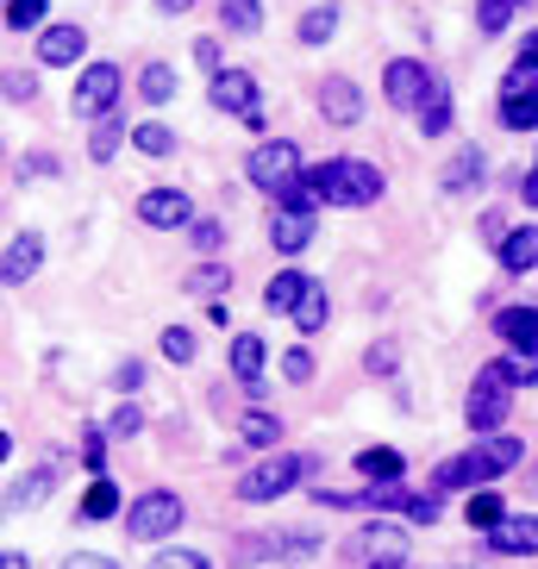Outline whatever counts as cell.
Here are the masks:
<instances>
[{"instance_id": "obj_1", "label": "cell", "mask_w": 538, "mask_h": 569, "mask_svg": "<svg viewBox=\"0 0 538 569\" xmlns=\"http://www.w3.org/2000/svg\"><path fill=\"white\" fill-rule=\"evenodd\" d=\"M526 463V445L520 438H476V451L451 457V463H438L432 469V488H488L495 476H507V469H520Z\"/></svg>"}, {"instance_id": "obj_2", "label": "cell", "mask_w": 538, "mask_h": 569, "mask_svg": "<svg viewBox=\"0 0 538 569\" xmlns=\"http://www.w3.org/2000/svg\"><path fill=\"white\" fill-rule=\"evenodd\" d=\"M307 182L320 188V201L332 207H376L382 201V169L363 163V157H332V163H313L307 169Z\"/></svg>"}, {"instance_id": "obj_3", "label": "cell", "mask_w": 538, "mask_h": 569, "mask_svg": "<svg viewBox=\"0 0 538 569\" xmlns=\"http://www.w3.org/2000/svg\"><path fill=\"white\" fill-rule=\"evenodd\" d=\"M188 519L182 495H169V488H151V495H138L132 507H126V538L132 545H163V538H176V526Z\"/></svg>"}, {"instance_id": "obj_4", "label": "cell", "mask_w": 538, "mask_h": 569, "mask_svg": "<svg viewBox=\"0 0 538 569\" xmlns=\"http://www.w3.org/2000/svg\"><path fill=\"white\" fill-rule=\"evenodd\" d=\"M345 557L357 569H407V526L395 519H370V526H357L345 538Z\"/></svg>"}, {"instance_id": "obj_5", "label": "cell", "mask_w": 538, "mask_h": 569, "mask_svg": "<svg viewBox=\"0 0 538 569\" xmlns=\"http://www.w3.org/2000/svg\"><path fill=\"white\" fill-rule=\"evenodd\" d=\"M307 476V457L301 451H269L263 463H251L245 476H238V501H251V507H263V501H282L288 488Z\"/></svg>"}, {"instance_id": "obj_6", "label": "cell", "mask_w": 538, "mask_h": 569, "mask_svg": "<svg viewBox=\"0 0 538 569\" xmlns=\"http://www.w3.org/2000/svg\"><path fill=\"white\" fill-rule=\"evenodd\" d=\"M507 413H514V382L501 376V363H482L470 382V401H464V419H470V432H495Z\"/></svg>"}, {"instance_id": "obj_7", "label": "cell", "mask_w": 538, "mask_h": 569, "mask_svg": "<svg viewBox=\"0 0 538 569\" xmlns=\"http://www.w3.org/2000/svg\"><path fill=\"white\" fill-rule=\"evenodd\" d=\"M245 176H251L263 194H276V201H282L288 188L301 182V144H288V138H269V144H257L251 163H245Z\"/></svg>"}, {"instance_id": "obj_8", "label": "cell", "mask_w": 538, "mask_h": 569, "mask_svg": "<svg viewBox=\"0 0 538 569\" xmlns=\"http://www.w3.org/2000/svg\"><path fill=\"white\" fill-rule=\"evenodd\" d=\"M119 94H126L119 63H88L82 76H76V94H69V101H76V113H82V119H94V126H101V119L119 113Z\"/></svg>"}, {"instance_id": "obj_9", "label": "cell", "mask_w": 538, "mask_h": 569, "mask_svg": "<svg viewBox=\"0 0 538 569\" xmlns=\"http://www.w3.org/2000/svg\"><path fill=\"white\" fill-rule=\"evenodd\" d=\"M207 101L219 107V113H232V119H245L251 132H263V94H257V76L251 69H219L213 76V88H207Z\"/></svg>"}, {"instance_id": "obj_10", "label": "cell", "mask_w": 538, "mask_h": 569, "mask_svg": "<svg viewBox=\"0 0 538 569\" xmlns=\"http://www.w3.org/2000/svg\"><path fill=\"white\" fill-rule=\"evenodd\" d=\"M138 219L157 226V232H176V226H195V201L182 188H145L138 194Z\"/></svg>"}, {"instance_id": "obj_11", "label": "cell", "mask_w": 538, "mask_h": 569, "mask_svg": "<svg viewBox=\"0 0 538 569\" xmlns=\"http://www.w3.org/2000/svg\"><path fill=\"white\" fill-rule=\"evenodd\" d=\"M426 88H432V76H426V63H414V57H395V63L382 69V94H388V107H407V113H420Z\"/></svg>"}, {"instance_id": "obj_12", "label": "cell", "mask_w": 538, "mask_h": 569, "mask_svg": "<svg viewBox=\"0 0 538 569\" xmlns=\"http://www.w3.org/2000/svg\"><path fill=\"white\" fill-rule=\"evenodd\" d=\"M488 557H538V513H507L495 532H482Z\"/></svg>"}, {"instance_id": "obj_13", "label": "cell", "mask_w": 538, "mask_h": 569, "mask_svg": "<svg viewBox=\"0 0 538 569\" xmlns=\"http://www.w3.org/2000/svg\"><path fill=\"white\" fill-rule=\"evenodd\" d=\"M44 263V232H13L7 238V257H0V282L7 288H26Z\"/></svg>"}, {"instance_id": "obj_14", "label": "cell", "mask_w": 538, "mask_h": 569, "mask_svg": "<svg viewBox=\"0 0 538 569\" xmlns=\"http://www.w3.org/2000/svg\"><path fill=\"white\" fill-rule=\"evenodd\" d=\"M263 363H269V345L257 332H232V376L245 382L251 401H263Z\"/></svg>"}, {"instance_id": "obj_15", "label": "cell", "mask_w": 538, "mask_h": 569, "mask_svg": "<svg viewBox=\"0 0 538 569\" xmlns=\"http://www.w3.org/2000/svg\"><path fill=\"white\" fill-rule=\"evenodd\" d=\"M320 119H332V126H357V119H363V88H357L351 76H326L320 82Z\"/></svg>"}, {"instance_id": "obj_16", "label": "cell", "mask_w": 538, "mask_h": 569, "mask_svg": "<svg viewBox=\"0 0 538 569\" xmlns=\"http://www.w3.org/2000/svg\"><path fill=\"white\" fill-rule=\"evenodd\" d=\"M269 244L282 257H301L313 244V213H295V207H276L269 213Z\"/></svg>"}, {"instance_id": "obj_17", "label": "cell", "mask_w": 538, "mask_h": 569, "mask_svg": "<svg viewBox=\"0 0 538 569\" xmlns=\"http://www.w3.org/2000/svg\"><path fill=\"white\" fill-rule=\"evenodd\" d=\"M82 51H88L82 26H44V38H38V63H51V69H69Z\"/></svg>"}, {"instance_id": "obj_18", "label": "cell", "mask_w": 538, "mask_h": 569, "mask_svg": "<svg viewBox=\"0 0 538 569\" xmlns=\"http://www.w3.org/2000/svg\"><path fill=\"white\" fill-rule=\"evenodd\" d=\"M313 295V276H301V269H282V276H269V288H263V307L269 313H288L295 319V307Z\"/></svg>"}, {"instance_id": "obj_19", "label": "cell", "mask_w": 538, "mask_h": 569, "mask_svg": "<svg viewBox=\"0 0 538 569\" xmlns=\"http://www.w3.org/2000/svg\"><path fill=\"white\" fill-rule=\"evenodd\" d=\"M495 338H507L514 351H538V307H501L495 313Z\"/></svg>"}, {"instance_id": "obj_20", "label": "cell", "mask_w": 538, "mask_h": 569, "mask_svg": "<svg viewBox=\"0 0 538 569\" xmlns=\"http://www.w3.org/2000/svg\"><path fill=\"white\" fill-rule=\"evenodd\" d=\"M414 119H420V132L426 138H445V132H451V88H445V82H438V76H432V88H426V101H420V113H414Z\"/></svg>"}, {"instance_id": "obj_21", "label": "cell", "mask_w": 538, "mask_h": 569, "mask_svg": "<svg viewBox=\"0 0 538 569\" xmlns=\"http://www.w3.org/2000/svg\"><path fill=\"white\" fill-rule=\"evenodd\" d=\"M238 438L251 445V451H276V438H282V419L269 413V407H245V419H238Z\"/></svg>"}, {"instance_id": "obj_22", "label": "cell", "mask_w": 538, "mask_h": 569, "mask_svg": "<svg viewBox=\"0 0 538 569\" xmlns=\"http://www.w3.org/2000/svg\"><path fill=\"white\" fill-rule=\"evenodd\" d=\"M401 451H395V445H370V451H357V476H363V482H401Z\"/></svg>"}, {"instance_id": "obj_23", "label": "cell", "mask_w": 538, "mask_h": 569, "mask_svg": "<svg viewBox=\"0 0 538 569\" xmlns=\"http://www.w3.org/2000/svg\"><path fill=\"white\" fill-rule=\"evenodd\" d=\"M501 269H507V276H526V269H538V226H520V232L501 238Z\"/></svg>"}, {"instance_id": "obj_24", "label": "cell", "mask_w": 538, "mask_h": 569, "mask_svg": "<svg viewBox=\"0 0 538 569\" xmlns=\"http://www.w3.org/2000/svg\"><path fill=\"white\" fill-rule=\"evenodd\" d=\"M501 126L507 132H538V88H507L501 94Z\"/></svg>"}, {"instance_id": "obj_25", "label": "cell", "mask_w": 538, "mask_h": 569, "mask_svg": "<svg viewBox=\"0 0 538 569\" xmlns=\"http://www.w3.org/2000/svg\"><path fill=\"white\" fill-rule=\"evenodd\" d=\"M138 101H145V107H169V101H176V69H169V63H145V69H138Z\"/></svg>"}, {"instance_id": "obj_26", "label": "cell", "mask_w": 538, "mask_h": 569, "mask_svg": "<svg viewBox=\"0 0 538 569\" xmlns=\"http://www.w3.org/2000/svg\"><path fill=\"white\" fill-rule=\"evenodd\" d=\"M482 151H457L451 157V163H445V169H438V188H445V194H464V188H470V182H482Z\"/></svg>"}, {"instance_id": "obj_27", "label": "cell", "mask_w": 538, "mask_h": 569, "mask_svg": "<svg viewBox=\"0 0 538 569\" xmlns=\"http://www.w3.org/2000/svg\"><path fill=\"white\" fill-rule=\"evenodd\" d=\"M464 519H470L476 532H495V526L507 519V501L495 495V488H476L470 501H464Z\"/></svg>"}, {"instance_id": "obj_28", "label": "cell", "mask_w": 538, "mask_h": 569, "mask_svg": "<svg viewBox=\"0 0 538 569\" xmlns=\"http://www.w3.org/2000/svg\"><path fill=\"white\" fill-rule=\"evenodd\" d=\"M219 26L226 32H263V0H219Z\"/></svg>"}, {"instance_id": "obj_29", "label": "cell", "mask_w": 538, "mask_h": 569, "mask_svg": "<svg viewBox=\"0 0 538 569\" xmlns=\"http://www.w3.org/2000/svg\"><path fill=\"white\" fill-rule=\"evenodd\" d=\"M126 138H132V132H126V113L101 119V126H94V138H88V157H94V163H113Z\"/></svg>"}, {"instance_id": "obj_30", "label": "cell", "mask_w": 538, "mask_h": 569, "mask_svg": "<svg viewBox=\"0 0 538 569\" xmlns=\"http://www.w3.org/2000/svg\"><path fill=\"white\" fill-rule=\"evenodd\" d=\"M132 151L163 163V157H176V132H169V126H157V119H145V126H132Z\"/></svg>"}, {"instance_id": "obj_31", "label": "cell", "mask_w": 538, "mask_h": 569, "mask_svg": "<svg viewBox=\"0 0 538 569\" xmlns=\"http://www.w3.org/2000/svg\"><path fill=\"white\" fill-rule=\"evenodd\" d=\"M188 295H201V301H213V295H219V301H226V288H232V269H226V263H201V269H188Z\"/></svg>"}, {"instance_id": "obj_32", "label": "cell", "mask_w": 538, "mask_h": 569, "mask_svg": "<svg viewBox=\"0 0 538 569\" xmlns=\"http://www.w3.org/2000/svg\"><path fill=\"white\" fill-rule=\"evenodd\" d=\"M295 32H301V44H326V38L338 32V7H332V0H326V7H307Z\"/></svg>"}, {"instance_id": "obj_33", "label": "cell", "mask_w": 538, "mask_h": 569, "mask_svg": "<svg viewBox=\"0 0 538 569\" xmlns=\"http://www.w3.org/2000/svg\"><path fill=\"white\" fill-rule=\"evenodd\" d=\"M44 495H51V469H32L26 482H13V488H7V507H13V513H19V507L32 513V507L44 501Z\"/></svg>"}, {"instance_id": "obj_34", "label": "cell", "mask_w": 538, "mask_h": 569, "mask_svg": "<svg viewBox=\"0 0 538 569\" xmlns=\"http://www.w3.org/2000/svg\"><path fill=\"white\" fill-rule=\"evenodd\" d=\"M113 513H119V488L107 482V476H94L88 495H82V519H113Z\"/></svg>"}, {"instance_id": "obj_35", "label": "cell", "mask_w": 538, "mask_h": 569, "mask_svg": "<svg viewBox=\"0 0 538 569\" xmlns=\"http://www.w3.org/2000/svg\"><path fill=\"white\" fill-rule=\"evenodd\" d=\"M514 7H520V0H476V32H507V26H514Z\"/></svg>"}, {"instance_id": "obj_36", "label": "cell", "mask_w": 538, "mask_h": 569, "mask_svg": "<svg viewBox=\"0 0 538 569\" xmlns=\"http://www.w3.org/2000/svg\"><path fill=\"white\" fill-rule=\"evenodd\" d=\"M326 319H332V301H326V288L313 282V295H307V301L295 307V326H301V332H320Z\"/></svg>"}, {"instance_id": "obj_37", "label": "cell", "mask_w": 538, "mask_h": 569, "mask_svg": "<svg viewBox=\"0 0 538 569\" xmlns=\"http://www.w3.org/2000/svg\"><path fill=\"white\" fill-rule=\"evenodd\" d=\"M313 551H326L313 532H276V557H282V563H307Z\"/></svg>"}, {"instance_id": "obj_38", "label": "cell", "mask_w": 538, "mask_h": 569, "mask_svg": "<svg viewBox=\"0 0 538 569\" xmlns=\"http://www.w3.org/2000/svg\"><path fill=\"white\" fill-rule=\"evenodd\" d=\"M157 351H163L176 369H182V363H195V332H188V326H169V332L157 338Z\"/></svg>"}, {"instance_id": "obj_39", "label": "cell", "mask_w": 538, "mask_h": 569, "mask_svg": "<svg viewBox=\"0 0 538 569\" xmlns=\"http://www.w3.org/2000/svg\"><path fill=\"white\" fill-rule=\"evenodd\" d=\"M501 376H507L514 388H532V382H538V351H507V357H501Z\"/></svg>"}, {"instance_id": "obj_40", "label": "cell", "mask_w": 538, "mask_h": 569, "mask_svg": "<svg viewBox=\"0 0 538 569\" xmlns=\"http://www.w3.org/2000/svg\"><path fill=\"white\" fill-rule=\"evenodd\" d=\"M44 7L51 0H7V26L13 32H32V26H44Z\"/></svg>"}, {"instance_id": "obj_41", "label": "cell", "mask_w": 538, "mask_h": 569, "mask_svg": "<svg viewBox=\"0 0 538 569\" xmlns=\"http://www.w3.org/2000/svg\"><path fill=\"white\" fill-rule=\"evenodd\" d=\"M132 432H145V413H138L132 401H119L113 413H107V438H132Z\"/></svg>"}, {"instance_id": "obj_42", "label": "cell", "mask_w": 538, "mask_h": 569, "mask_svg": "<svg viewBox=\"0 0 538 569\" xmlns=\"http://www.w3.org/2000/svg\"><path fill=\"white\" fill-rule=\"evenodd\" d=\"M282 376H288V382H313V351H307V345H288V351H282Z\"/></svg>"}, {"instance_id": "obj_43", "label": "cell", "mask_w": 538, "mask_h": 569, "mask_svg": "<svg viewBox=\"0 0 538 569\" xmlns=\"http://www.w3.org/2000/svg\"><path fill=\"white\" fill-rule=\"evenodd\" d=\"M188 238H195V251H219V244H226V219H195Z\"/></svg>"}, {"instance_id": "obj_44", "label": "cell", "mask_w": 538, "mask_h": 569, "mask_svg": "<svg viewBox=\"0 0 538 569\" xmlns=\"http://www.w3.org/2000/svg\"><path fill=\"white\" fill-rule=\"evenodd\" d=\"M82 463L94 469V476L107 469V426H88V432H82Z\"/></svg>"}, {"instance_id": "obj_45", "label": "cell", "mask_w": 538, "mask_h": 569, "mask_svg": "<svg viewBox=\"0 0 538 569\" xmlns=\"http://www.w3.org/2000/svg\"><path fill=\"white\" fill-rule=\"evenodd\" d=\"M7 101H13V107L38 101V76H32V69H7Z\"/></svg>"}, {"instance_id": "obj_46", "label": "cell", "mask_w": 538, "mask_h": 569, "mask_svg": "<svg viewBox=\"0 0 538 569\" xmlns=\"http://www.w3.org/2000/svg\"><path fill=\"white\" fill-rule=\"evenodd\" d=\"M151 569H213V563H207L201 551H182V545H176V551H157Z\"/></svg>"}, {"instance_id": "obj_47", "label": "cell", "mask_w": 538, "mask_h": 569, "mask_svg": "<svg viewBox=\"0 0 538 569\" xmlns=\"http://www.w3.org/2000/svg\"><path fill=\"white\" fill-rule=\"evenodd\" d=\"M363 369H370V376H395V369H401V351H395V345H370Z\"/></svg>"}, {"instance_id": "obj_48", "label": "cell", "mask_w": 538, "mask_h": 569, "mask_svg": "<svg viewBox=\"0 0 538 569\" xmlns=\"http://www.w3.org/2000/svg\"><path fill=\"white\" fill-rule=\"evenodd\" d=\"M188 51H195V63H201L207 76H219V69H226V57H219V38H195Z\"/></svg>"}, {"instance_id": "obj_49", "label": "cell", "mask_w": 538, "mask_h": 569, "mask_svg": "<svg viewBox=\"0 0 538 569\" xmlns=\"http://www.w3.org/2000/svg\"><path fill=\"white\" fill-rule=\"evenodd\" d=\"M438 513H445V501H438V495H414V507H407V519H414V526H438Z\"/></svg>"}, {"instance_id": "obj_50", "label": "cell", "mask_w": 538, "mask_h": 569, "mask_svg": "<svg viewBox=\"0 0 538 569\" xmlns=\"http://www.w3.org/2000/svg\"><path fill=\"white\" fill-rule=\"evenodd\" d=\"M113 388H119V395H138V388H145V363H132V357H126V363L113 369Z\"/></svg>"}, {"instance_id": "obj_51", "label": "cell", "mask_w": 538, "mask_h": 569, "mask_svg": "<svg viewBox=\"0 0 538 569\" xmlns=\"http://www.w3.org/2000/svg\"><path fill=\"white\" fill-rule=\"evenodd\" d=\"M57 569H119V563H113V557H101V551H69Z\"/></svg>"}, {"instance_id": "obj_52", "label": "cell", "mask_w": 538, "mask_h": 569, "mask_svg": "<svg viewBox=\"0 0 538 569\" xmlns=\"http://www.w3.org/2000/svg\"><path fill=\"white\" fill-rule=\"evenodd\" d=\"M520 201H526V207H538V163L520 176Z\"/></svg>"}, {"instance_id": "obj_53", "label": "cell", "mask_w": 538, "mask_h": 569, "mask_svg": "<svg viewBox=\"0 0 538 569\" xmlns=\"http://www.w3.org/2000/svg\"><path fill=\"white\" fill-rule=\"evenodd\" d=\"M188 7H195V0H157V13H163V19H176V13H188Z\"/></svg>"}, {"instance_id": "obj_54", "label": "cell", "mask_w": 538, "mask_h": 569, "mask_svg": "<svg viewBox=\"0 0 538 569\" xmlns=\"http://www.w3.org/2000/svg\"><path fill=\"white\" fill-rule=\"evenodd\" d=\"M526 69H538V32H526V51H520Z\"/></svg>"}, {"instance_id": "obj_55", "label": "cell", "mask_w": 538, "mask_h": 569, "mask_svg": "<svg viewBox=\"0 0 538 569\" xmlns=\"http://www.w3.org/2000/svg\"><path fill=\"white\" fill-rule=\"evenodd\" d=\"M0 569H32V563H26L19 551H7V557H0Z\"/></svg>"}, {"instance_id": "obj_56", "label": "cell", "mask_w": 538, "mask_h": 569, "mask_svg": "<svg viewBox=\"0 0 538 569\" xmlns=\"http://www.w3.org/2000/svg\"><path fill=\"white\" fill-rule=\"evenodd\" d=\"M407 569H414V563H407Z\"/></svg>"}]
</instances>
